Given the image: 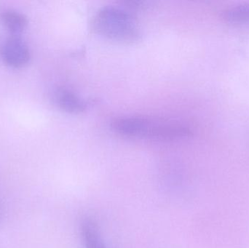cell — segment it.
<instances>
[{
  "label": "cell",
  "instance_id": "obj_1",
  "mask_svg": "<svg viewBox=\"0 0 249 248\" xmlns=\"http://www.w3.org/2000/svg\"><path fill=\"white\" fill-rule=\"evenodd\" d=\"M110 127L123 136L151 141H181L193 135L191 128L184 122L149 116H119L112 119Z\"/></svg>",
  "mask_w": 249,
  "mask_h": 248
},
{
  "label": "cell",
  "instance_id": "obj_2",
  "mask_svg": "<svg viewBox=\"0 0 249 248\" xmlns=\"http://www.w3.org/2000/svg\"><path fill=\"white\" fill-rule=\"evenodd\" d=\"M93 26L99 34L112 40L131 43L142 38L132 13L121 6L107 5L99 9Z\"/></svg>",
  "mask_w": 249,
  "mask_h": 248
},
{
  "label": "cell",
  "instance_id": "obj_3",
  "mask_svg": "<svg viewBox=\"0 0 249 248\" xmlns=\"http://www.w3.org/2000/svg\"><path fill=\"white\" fill-rule=\"evenodd\" d=\"M3 62L13 68H21L30 62L31 51L20 36H12L4 41L0 49Z\"/></svg>",
  "mask_w": 249,
  "mask_h": 248
},
{
  "label": "cell",
  "instance_id": "obj_4",
  "mask_svg": "<svg viewBox=\"0 0 249 248\" xmlns=\"http://www.w3.org/2000/svg\"><path fill=\"white\" fill-rule=\"evenodd\" d=\"M51 99L58 109L68 113H80L89 106V102L71 89L66 87H55L51 93Z\"/></svg>",
  "mask_w": 249,
  "mask_h": 248
},
{
  "label": "cell",
  "instance_id": "obj_5",
  "mask_svg": "<svg viewBox=\"0 0 249 248\" xmlns=\"http://www.w3.org/2000/svg\"><path fill=\"white\" fill-rule=\"evenodd\" d=\"M80 234L84 248H107L96 221L90 217H85L80 222Z\"/></svg>",
  "mask_w": 249,
  "mask_h": 248
},
{
  "label": "cell",
  "instance_id": "obj_6",
  "mask_svg": "<svg viewBox=\"0 0 249 248\" xmlns=\"http://www.w3.org/2000/svg\"><path fill=\"white\" fill-rule=\"evenodd\" d=\"M0 21L13 36H20L29 24V20L24 14L12 9L0 11Z\"/></svg>",
  "mask_w": 249,
  "mask_h": 248
},
{
  "label": "cell",
  "instance_id": "obj_7",
  "mask_svg": "<svg viewBox=\"0 0 249 248\" xmlns=\"http://www.w3.org/2000/svg\"><path fill=\"white\" fill-rule=\"evenodd\" d=\"M222 18L231 24H249V3L237 4L222 11Z\"/></svg>",
  "mask_w": 249,
  "mask_h": 248
},
{
  "label": "cell",
  "instance_id": "obj_8",
  "mask_svg": "<svg viewBox=\"0 0 249 248\" xmlns=\"http://www.w3.org/2000/svg\"><path fill=\"white\" fill-rule=\"evenodd\" d=\"M1 220H2V211H1V208L0 207V223H1Z\"/></svg>",
  "mask_w": 249,
  "mask_h": 248
}]
</instances>
